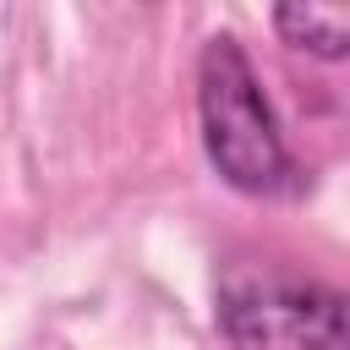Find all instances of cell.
<instances>
[{
	"instance_id": "cell-3",
	"label": "cell",
	"mask_w": 350,
	"mask_h": 350,
	"mask_svg": "<svg viewBox=\"0 0 350 350\" xmlns=\"http://www.w3.org/2000/svg\"><path fill=\"white\" fill-rule=\"evenodd\" d=\"M273 33L317 60H345L350 49V16L334 5H273Z\"/></svg>"
},
{
	"instance_id": "cell-2",
	"label": "cell",
	"mask_w": 350,
	"mask_h": 350,
	"mask_svg": "<svg viewBox=\"0 0 350 350\" xmlns=\"http://www.w3.org/2000/svg\"><path fill=\"white\" fill-rule=\"evenodd\" d=\"M213 328L224 350H350L345 290L284 262H230L213 284Z\"/></svg>"
},
{
	"instance_id": "cell-1",
	"label": "cell",
	"mask_w": 350,
	"mask_h": 350,
	"mask_svg": "<svg viewBox=\"0 0 350 350\" xmlns=\"http://www.w3.org/2000/svg\"><path fill=\"white\" fill-rule=\"evenodd\" d=\"M197 137L213 175L241 197H295L306 186L262 71L230 27L197 49Z\"/></svg>"
}]
</instances>
